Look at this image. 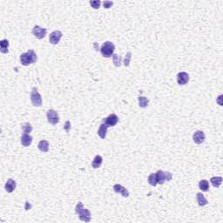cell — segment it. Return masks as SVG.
Returning <instances> with one entry per match:
<instances>
[{
    "instance_id": "obj_13",
    "label": "cell",
    "mask_w": 223,
    "mask_h": 223,
    "mask_svg": "<svg viewBox=\"0 0 223 223\" xmlns=\"http://www.w3.org/2000/svg\"><path fill=\"white\" fill-rule=\"evenodd\" d=\"M32 142V137L28 134H23L21 137V144L24 146H29Z\"/></svg>"
},
{
    "instance_id": "obj_29",
    "label": "cell",
    "mask_w": 223,
    "mask_h": 223,
    "mask_svg": "<svg viewBox=\"0 0 223 223\" xmlns=\"http://www.w3.org/2000/svg\"><path fill=\"white\" fill-rule=\"evenodd\" d=\"M165 174H166V179H167V181L171 180L172 178H173L172 174H171V173H169V172H166V173H165Z\"/></svg>"
},
{
    "instance_id": "obj_6",
    "label": "cell",
    "mask_w": 223,
    "mask_h": 223,
    "mask_svg": "<svg viewBox=\"0 0 223 223\" xmlns=\"http://www.w3.org/2000/svg\"><path fill=\"white\" fill-rule=\"evenodd\" d=\"M119 121V118L116 114L112 113L111 115H109L107 118L104 119L103 120V122L107 127H110V126H114Z\"/></svg>"
},
{
    "instance_id": "obj_30",
    "label": "cell",
    "mask_w": 223,
    "mask_h": 223,
    "mask_svg": "<svg viewBox=\"0 0 223 223\" xmlns=\"http://www.w3.org/2000/svg\"><path fill=\"white\" fill-rule=\"evenodd\" d=\"M70 128H71V123H70V121H66V125H65V130L68 132L70 130Z\"/></svg>"
},
{
    "instance_id": "obj_15",
    "label": "cell",
    "mask_w": 223,
    "mask_h": 223,
    "mask_svg": "<svg viewBox=\"0 0 223 223\" xmlns=\"http://www.w3.org/2000/svg\"><path fill=\"white\" fill-rule=\"evenodd\" d=\"M107 126L104 124V123H101L100 124V128H99V130H98V134H99V136L100 137L101 139H106V133H107Z\"/></svg>"
},
{
    "instance_id": "obj_4",
    "label": "cell",
    "mask_w": 223,
    "mask_h": 223,
    "mask_svg": "<svg viewBox=\"0 0 223 223\" xmlns=\"http://www.w3.org/2000/svg\"><path fill=\"white\" fill-rule=\"evenodd\" d=\"M31 101L34 106H40L42 105V98L41 95L38 93V89L35 87L31 92Z\"/></svg>"
},
{
    "instance_id": "obj_28",
    "label": "cell",
    "mask_w": 223,
    "mask_h": 223,
    "mask_svg": "<svg viewBox=\"0 0 223 223\" xmlns=\"http://www.w3.org/2000/svg\"><path fill=\"white\" fill-rule=\"evenodd\" d=\"M112 4H113V3H112V1H104V2H103L104 8H106V9H108V8L112 7Z\"/></svg>"
},
{
    "instance_id": "obj_17",
    "label": "cell",
    "mask_w": 223,
    "mask_h": 223,
    "mask_svg": "<svg viewBox=\"0 0 223 223\" xmlns=\"http://www.w3.org/2000/svg\"><path fill=\"white\" fill-rule=\"evenodd\" d=\"M9 47V41L7 39H3L0 41V52L2 53H7Z\"/></svg>"
},
{
    "instance_id": "obj_11",
    "label": "cell",
    "mask_w": 223,
    "mask_h": 223,
    "mask_svg": "<svg viewBox=\"0 0 223 223\" xmlns=\"http://www.w3.org/2000/svg\"><path fill=\"white\" fill-rule=\"evenodd\" d=\"M113 190H114L116 193H121V195H122L123 197L127 198V197L129 196V192H128V190L126 189V188H125L124 187H122V186L120 185V184H115V185L113 186Z\"/></svg>"
},
{
    "instance_id": "obj_25",
    "label": "cell",
    "mask_w": 223,
    "mask_h": 223,
    "mask_svg": "<svg viewBox=\"0 0 223 223\" xmlns=\"http://www.w3.org/2000/svg\"><path fill=\"white\" fill-rule=\"evenodd\" d=\"M147 181H148V183H149L151 186L155 187L157 184H158V183H157V179H156V175H155V174H151L148 176Z\"/></svg>"
},
{
    "instance_id": "obj_19",
    "label": "cell",
    "mask_w": 223,
    "mask_h": 223,
    "mask_svg": "<svg viewBox=\"0 0 223 223\" xmlns=\"http://www.w3.org/2000/svg\"><path fill=\"white\" fill-rule=\"evenodd\" d=\"M196 197H197V202H198L199 206L203 207V206H205V205L207 204V200L204 197V195H203L202 193H198L196 194Z\"/></svg>"
},
{
    "instance_id": "obj_27",
    "label": "cell",
    "mask_w": 223,
    "mask_h": 223,
    "mask_svg": "<svg viewBox=\"0 0 223 223\" xmlns=\"http://www.w3.org/2000/svg\"><path fill=\"white\" fill-rule=\"evenodd\" d=\"M90 4L93 9H99L100 7V1H90Z\"/></svg>"
},
{
    "instance_id": "obj_7",
    "label": "cell",
    "mask_w": 223,
    "mask_h": 223,
    "mask_svg": "<svg viewBox=\"0 0 223 223\" xmlns=\"http://www.w3.org/2000/svg\"><path fill=\"white\" fill-rule=\"evenodd\" d=\"M46 32H47L46 29H45V28H41V27L38 26V25H35L33 27V29H32V34H33L34 36H35L38 39H42V38H44L45 37V35H46Z\"/></svg>"
},
{
    "instance_id": "obj_32",
    "label": "cell",
    "mask_w": 223,
    "mask_h": 223,
    "mask_svg": "<svg viewBox=\"0 0 223 223\" xmlns=\"http://www.w3.org/2000/svg\"><path fill=\"white\" fill-rule=\"evenodd\" d=\"M30 207H31V205L29 204L28 201H26V203H25V210H29Z\"/></svg>"
},
{
    "instance_id": "obj_26",
    "label": "cell",
    "mask_w": 223,
    "mask_h": 223,
    "mask_svg": "<svg viewBox=\"0 0 223 223\" xmlns=\"http://www.w3.org/2000/svg\"><path fill=\"white\" fill-rule=\"evenodd\" d=\"M131 58H132V52H128L126 53V57H125V59H124V66H128L130 65Z\"/></svg>"
},
{
    "instance_id": "obj_16",
    "label": "cell",
    "mask_w": 223,
    "mask_h": 223,
    "mask_svg": "<svg viewBox=\"0 0 223 223\" xmlns=\"http://www.w3.org/2000/svg\"><path fill=\"white\" fill-rule=\"evenodd\" d=\"M38 147L40 151L44 152V153H47L49 151V142L47 140H40Z\"/></svg>"
},
{
    "instance_id": "obj_9",
    "label": "cell",
    "mask_w": 223,
    "mask_h": 223,
    "mask_svg": "<svg viewBox=\"0 0 223 223\" xmlns=\"http://www.w3.org/2000/svg\"><path fill=\"white\" fill-rule=\"evenodd\" d=\"M62 37V32H59V31H54L52 32V33L50 34V37H49V41L52 45H57L60 38Z\"/></svg>"
},
{
    "instance_id": "obj_18",
    "label": "cell",
    "mask_w": 223,
    "mask_h": 223,
    "mask_svg": "<svg viewBox=\"0 0 223 223\" xmlns=\"http://www.w3.org/2000/svg\"><path fill=\"white\" fill-rule=\"evenodd\" d=\"M102 162H103V158L100 155H96L94 159L92 160V167L93 168H99L102 165Z\"/></svg>"
},
{
    "instance_id": "obj_22",
    "label": "cell",
    "mask_w": 223,
    "mask_h": 223,
    "mask_svg": "<svg viewBox=\"0 0 223 223\" xmlns=\"http://www.w3.org/2000/svg\"><path fill=\"white\" fill-rule=\"evenodd\" d=\"M138 100H139V106H140V107L145 108V107H146V106H148V102H149V100H148L147 98L143 97V96H139Z\"/></svg>"
},
{
    "instance_id": "obj_2",
    "label": "cell",
    "mask_w": 223,
    "mask_h": 223,
    "mask_svg": "<svg viewBox=\"0 0 223 223\" xmlns=\"http://www.w3.org/2000/svg\"><path fill=\"white\" fill-rule=\"evenodd\" d=\"M75 212L78 214L80 221H83L86 222H89L91 221V213L88 209L84 208L82 202H78L77 204L76 208H75Z\"/></svg>"
},
{
    "instance_id": "obj_8",
    "label": "cell",
    "mask_w": 223,
    "mask_h": 223,
    "mask_svg": "<svg viewBox=\"0 0 223 223\" xmlns=\"http://www.w3.org/2000/svg\"><path fill=\"white\" fill-rule=\"evenodd\" d=\"M189 81V75L188 73L185 72H179L177 75V83L180 86H184L187 85Z\"/></svg>"
},
{
    "instance_id": "obj_31",
    "label": "cell",
    "mask_w": 223,
    "mask_h": 223,
    "mask_svg": "<svg viewBox=\"0 0 223 223\" xmlns=\"http://www.w3.org/2000/svg\"><path fill=\"white\" fill-rule=\"evenodd\" d=\"M222 95H221V96L218 98V100H217V102L219 103V105H220V106H222V100H222Z\"/></svg>"
},
{
    "instance_id": "obj_5",
    "label": "cell",
    "mask_w": 223,
    "mask_h": 223,
    "mask_svg": "<svg viewBox=\"0 0 223 223\" xmlns=\"http://www.w3.org/2000/svg\"><path fill=\"white\" fill-rule=\"evenodd\" d=\"M46 117H47L48 122L52 125H56L59 122V117H58V112L52 109H50L46 112Z\"/></svg>"
},
{
    "instance_id": "obj_20",
    "label": "cell",
    "mask_w": 223,
    "mask_h": 223,
    "mask_svg": "<svg viewBox=\"0 0 223 223\" xmlns=\"http://www.w3.org/2000/svg\"><path fill=\"white\" fill-rule=\"evenodd\" d=\"M199 188L202 192H207L209 189V182L207 179H202L199 183Z\"/></svg>"
},
{
    "instance_id": "obj_12",
    "label": "cell",
    "mask_w": 223,
    "mask_h": 223,
    "mask_svg": "<svg viewBox=\"0 0 223 223\" xmlns=\"http://www.w3.org/2000/svg\"><path fill=\"white\" fill-rule=\"evenodd\" d=\"M4 188L7 193H12L16 188V181L12 179H9L7 182L5 183Z\"/></svg>"
},
{
    "instance_id": "obj_23",
    "label": "cell",
    "mask_w": 223,
    "mask_h": 223,
    "mask_svg": "<svg viewBox=\"0 0 223 223\" xmlns=\"http://www.w3.org/2000/svg\"><path fill=\"white\" fill-rule=\"evenodd\" d=\"M121 56L118 55V54H113L112 55V61H113V64L116 67H120L121 66Z\"/></svg>"
},
{
    "instance_id": "obj_21",
    "label": "cell",
    "mask_w": 223,
    "mask_h": 223,
    "mask_svg": "<svg viewBox=\"0 0 223 223\" xmlns=\"http://www.w3.org/2000/svg\"><path fill=\"white\" fill-rule=\"evenodd\" d=\"M210 181H211V184L213 185V187L219 188L221 186L222 182V177H212Z\"/></svg>"
},
{
    "instance_id": "obj_14",
    "label": "cell",
    "mask_w": 223,
    "mask_h": 223,
    "mask_svg": "<svg viewBox=\"0 0 223 223\" xmlns=\"http://www.w3.org/2000/svg\"><path fill=\"white\" fill-rule=\"evenodd\" d=\"M155 175H156L157 183H158V184H164V182H165V180H166V174H165V172H163V171H161V170H159V171H157Z\"/></svg>"
},
{
    "instance_id": "obj_1",
    "label": "cell",
    "mask_w": 223,
    "mask_h": 223,
    "mask_svg": "<svg viewBox=\"0 0 223 223\" xmlns=\"http://www.w3.org/2000/svg\"><path fill=\"white\" fill-rule=\"evenodd\" d=\"M36 61H37V55L33 50H29L27 52L22 53L20 55V62L24 66L33 64Z\"/></svg>"
},
{
    "instance_id": "obj_10",
    "label": "cell",
    "mask_w": 223,
    "mask_h": 223,
    "mask_svg": "<svg viewBox=\"0 0 223 223\" xmlns=\"http://www.w3.org/2000/svg\"><path fill=\"white\" fill-rule=\"evenodd\" d=\"M205 134L202 131H196L193 135V140L195 144L200 145L205 141Z\"/></svg>"
},
{
    "instance_id": "obj_24",
    "label": "cell",
    "mask_w": 223,
    "mask_h": 223,
    "mask_svg": "<svg viewBox=\"0 0 223 223\" xmlns=\"http://www.w3.org/2000/svg\"><path fill=\"white\" fill-rule=\"evenodd\" d=\"M22 131L23 134H30L32 131V126L30 123L26 122L24 124H23L22 126Z\"/></svg>"
},
{
    "instance_id": "obj_3",
    "label": "cell",
    "mask_w": 223,
    "mask_h": 223,
    "mask_svg": "<svg viewBox=\"0 0 223 223\" xmlns=\"http://www.w3.org/2000/svg\"><path fill=\"white\" fill-rule=\"evenodd\" d=\"M115 50V45L113 43L110 41L105 42L100 48V52L103 57L105 58H110L113 55V52Z\"/></svg>"
}]
</instances>
